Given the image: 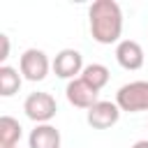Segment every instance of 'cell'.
<instances>
[{"instance_id": "9", "label": "cell", "mask_w": 148, "mask_h": 148, "mask_svg": "<svg viewBox=\"0 0 148 148\" xmlns=\"http://www.w3.org/2000/svg\"><path fill=\"white\" fill-rule=\"evenodd\" d=\"M60 132L46 123V125H35V130L28 134V148H60Z\"/></svg>"}, {"instance_id": "13", "label": "cell", "mask_w": 148, "mask_h": 148, "mask_svg": "<svg viewBox=\"0 0 148 148\" xmlns=\"http://www.w3.org/2000/svg\"><path fill=\"white\" fill-rule=\"evenodd\" d=\"M0 44H2V51H0V62H5L9 58V37L7 35H0Z\"/></svg>"}, {"instance_id": "14", "label": "cell", "mask_w": 148, "mask_h": 148, "mask_svg": "<svg viewBox=\"0 0 148 148\" xmlns=\"http://www.w3.org/2000/svg\"><path fill=\"white\" fill-rule=\"evenodd\" d=\"M132 148H148V139H141V141H136Z\"/></svg>"}, {"instance_id": "5", "label": "cell", "mask_w": 148, "mask_h": 148, "mask_svg": "<svg viewBox=\"0 0 148 148\" xmlns=\"http://www.w3.org/2000/svg\"><path fill=\"white\" fill-rule=\"evenodd\" d=\"M51 67H53L56 76L67 79V81H74V79L81 76V72H83L86 65H83V56L76 49H62V51L56 53Z\"/></svg>"}, {"instance_id": "11", "label": "cell", "mask_w": 148, "mask_h": 148, "mask_svg": "<svg viewBox=\"0 0 148 148\" xmlns=\"http://www.w3.org/2000/svg\"><path fill=\"white\" fill-rule=\"evenodd\" d=\"M81 79H83L90 88H95V90L99 92V90L109 83L111 72H109V67H106V65H102V62H90V65H86V67H83Z\"/></svg>"}, {"instance_id": "1", "label": "cell", "mask_w": 148, "mask_h": 148, "mask_svg": "<svg viewBox=\"0 0 148 148\" xmlns=\"http://www.w3.org/2000/svg\"><path fill=\"white\" fill-rule=\"evenodd\" d=\"M88 23L97 44H116L123 35V9L116 0H95L88 9Z\"/></svg>"}, {"instance_id": "8", "label": "cell", "mask_w": 148, "mask_h": 148, "mask_svg": "<svg viewBox=\"0 0 148 148\" xmlns=\"http://www.w3.org/2000/svg\"><path fill=\"white\" fill-rule=\"evenodd\" d=\"M116 60H118V65L123 69L136 72V69L143 67L146 56H143V49H141L139 42H134V39H120L118 46H116Z\"/></svg>"}, {"instance_id": "7", "label": "cell", "mask_w": 148, "mask_h": 148, "mask_svg": "<svg viewBox=\"0 0 148 148\" xmlns=\"http://www.w3.org/2000/svg\"><path fill=\"white\" fill-rule=\"evenodd\" d=\"M65 95H67V102H69L72 106H76V109H86V111L99 102V92H97L95 88H90L81 76L67 83Z\"/></svg>"}, {"instance_id": "6", "label": "cell", "mask_w": 148, "mask_h": 148, "mask_svg": "<svg viewBox=\"0 0 148 148\" xmlns=\"http://www.w3.org/2000/svg\"><path fill=\"white\" fill-rule=\"evenodd\" d=\"M86 120L92 130H109L113 127L118 120H120V109L116 102H106V99H99L95 106L88 109L86 113Z\"/></svg>"}, {"instance_id": "2", "label": "cell", "mask_w": 148, "mask_h": 148, "mask_svg": "<svg viewBox=\"0 0 148 148\" xmlns=\"http://www.w3.org/2000/svg\"><path fill=\"white\" fill-rule=\"evenodd\" d=\"M116 104L127 113L148 111V81H130L120 86L116 92Z\"/></svg>"}, {"instance_id": "4", "label": "cell", "mask_w": 148, "mask_h": 148, "mask_svg": "<svg viewBox=\"0 0 148 148\" xmlns=\"http://www.w3.org/2000/svg\"><path fill=\"white\" fill-rule=\"evenodd\" d=\"M51 69V62H49V56L42 51V49H25L21 53V60H18V72L23 79L28 81H44L46 74Z\"/></svg>"}, {"instance_id": "10", "label": "cell", "mask_w": 148, "mask_h": 148, "mask_svg": "<svg viewBox=\"0 0 148 148\" xmlns=\"http://www.w3.org/2000/svg\"><path fill=\"white\" fill-rule=\"evenodd\" d=\"M23 136V127L16 118L2 116L0 118V148H16Z\"/></svg>"}, {"instance_id": "3", "label": "cell", "mask_w": 148, "mask_h": 148, "mask_svg": "<svg viewBox=\"0 0 148 148\" xmlns=\"http://www.w3.org/2000/svg\"><path fill=\"white\" fill-rule=\"evenodd\" d=\"M23 111H25V116H28L32 123L46 125V123H51V120L56 118L58 104H56V97H53L51 92H39V90H37V92H30V95L25 97Z\"/></svg>"}, {"instance_id": "12", "label": "cell", "mask_w": 148, "mask_h": 148, "mask_svg": "<svg viewBox=\"0 0 148 148\" xmlns=\"http://www.w3.org/2000/svg\"><path fill=\"white\" fill-rule=\"evenodd\" d=\"M21 88V74L18 69L9 67V65H2L0 67V95L2 97H12L16 95Z\"/></svg>"}]
</instances>
